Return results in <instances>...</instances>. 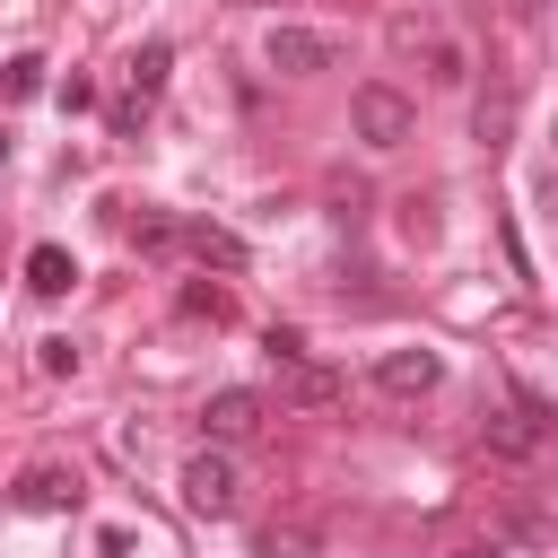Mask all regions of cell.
<instances>
[{
	"label": "cell",
	"instance_id": "1",
	"mask_svg": "<svg viewBox=\"0 0 558 558\" xmlns=\"http://www.w3.org/2000/svg\"><path fill=\"white\" fill-rule=\"evenodd\" d=\"M262 349H270L279 401H296V410H331V401H340V375H331V366H323V357H314V349H305L296 331H270Z\"/></svg>",
	"mask_w": 558,
	"mask_h": 558
},
{
	"label": "cell",
	"instance_id": "2",
	"mask_svg": "<svg viewBox=\"0 0 558 558\" xmlns=\"http://www.w3.org/2000/svg\"><path fill=\"white\" fill-rule=\"evenodd\" d=\"M349 131H357L366 148H401V140L418 131V105H410L401 87H384V78H366V87L349 96Z\"/></svg>",
	"mask_w": 558,
	"mask_h": 558
},
{
	"label": "cell",
	"instance_id": "3",
	"mask_svg": "<svg viewBox=\"0 0 558 558\" xmlns=\"http://www.w3.org/2000/svg\"><path fill=\"white\" fill-rule=\"evenodd\" d=\"M183 506H192V514H209V523H227V514L244 506V480H235V453H218V445H201V453L183 462Z\"/></svg>",
	"mask_w": 558,
	"mask_h": 558
},
{
	"label": "cell",
	"instance_id": "4",
	"mask_svg": "<svg viewBox=\"0 0 558 558\" xmlns=\"http://www.w3.org/2000/svg\"><path fill=\"white\" fill-rule=\"evenodd\" d=\"M262 61L279 78H323V70H340V35H323V26H270L262 35Z\"/></svg>",
	"mask_w": 558,
	"mask_h": 558
},
{
	"label": "cell",
	"instance_id": "5",
	"mask_svg": "<svg viewBox=\"0 0 558 558\" xmlns=\"http://www.w3.org/2000/svg\"><path fill=\"white\" fill-rule=\"evenodd\" d=\"M262 418H270V401L253 392V384H227V392H209L201 401V436L227 453V445H244V436H262Z\"/></svg>",
	"mask_w": 558,
	"mask_h": 558
},
{
	"label": "cell",
	"instance_id": "6",
	"mask_svg": "<svg viewBox=\"0 0 558 558\" xmlns=\"http://www.w3.org/2000/svg\"><path fill=\"white\" fill-rule=\"evenodd\" d=\"M436 384H445V357L436 349H384L375 357V392H392V401H418Z\"/></svg>",
	"mask_w": 558,
	"mask_h": 558
},
{
	"label": "cell",
	"instance_id": "7",
	"mask_svg": "<svg viewBox=\"0 0 558 558\" xmlns=\"http://www.w3.org/2000/svg\"><path fill=\"white\" fill-rule=\"evenodd\" d=\"M174 253H192L201 270H244V244L227 227H209V218H174Z\"/></svg>",
	"mask_w": 558,
	"mask_h": 558
},
{
	"label": "cell",
	"instance_id": "8",
	"mask_svg": "<svg viewBox=\"0 0 558 558\" xmlns=\"http://www.w3.org/2000/svg\"><path fill=\"white\" fill-rule=\"evenodd\" d=\"M17 506H26V514H61V506H78V471H61V462H35V471L17 480Z\"/></svg>",
	"mask_w": 558,
	"mask_h": 558
},
{
	"label": "cell",
	"instance_id": "9",
	"mask_svg": "<svg viewBox=\"0 0 558 558\" xmlns=\"http://www.w3.org/2000/svg\"><path fill=\"white\" fill-rule=\"evenodd\" d=\"M26 288H35V296H70V288H78V262H70L61 244H35V253H26Z\"/></svg>",
	"mask_w": 558,
	"mask_h": 558
},
{
	"label": "cell",
	"instance_id": "10",
	"mask_svg": "<svg viewBox=\"0 0 558 558\" xmlns=\"http://www.w3.org/2000/svg\"><path fill=\"white\" fill-rule=\"evenodd\" d=\"M166 70H174V44H140V52H131V105H148V96L166 87Z\"/></svg>",
	"mask_w": 558,
	"mask_h": 558
},
{
	"label": "cell",
	"instance_id": "11",
	"mask_svg": "<svg viewBox=\"0 0 558 558\" xmlns=\"http://www.w3.org/2000/svg\"><path fill=\"white\" fill-rule=\"evenodd\" d=\"M418 44H427V78H436V87H462V78H471V52H462L453 35H418Z\"/></svg>",
	"mask_w": 558,
	"mask_h": 558
},
{
	"label": "cell",
	"instance_id": "12",
	"mask_svg": "<svg viewBox=\"0 0 558 558\" xmlns=\"http://www.w3.org/2000/svg\"><path fill=\"white\" fill-rule=\"evenodd\" d=\"M506 131H514V87L480 96V148H506Z\"/></svg>",
	"mask_w": 558,
	"mask_h": 558
},
{
	"label": "cell",
	"instance_id": "13",
	"mask_svg": "<svg viewBox=\"0 0 558 558\" xmlns=\"http://www.w3.org/2000/svg\"><path fill=\"white\" fill-rule=\"evenodd\" d=\"M183 314H192V323H227V314H235V296H227L218 279H192V288H183Z\"/></svg>",
	"mask_w": 558,
	"mask_h": 558
},
{
	"label": "cell",
	"instance_id": "14",
	"mask_svg": "<svg viewBox=\"0 0 558 558\" xmlns=\"http://www.w3.org/2000/svg\"><path fill=\"white\" fill-rule=\"evenodd\" d=\"M0 96H9V105H26V96H44V61H35V52H17V61L0 70Z\"/></svg>",
	"mask_w": 558,
	"mask_h": 558
},
{
	"label": "cell",
	"instance_id": "15",
	"mask_svg": "<svg viewBox=\"0 0 558 558\" xmlns=\"http://www.w3.org/2000/svg\"><path fill=\"white\" fill-rule=\"evenodd\" d=\"M44 375H78V340L52 331V340H44Z\"/></svg>",
	"mask_w": 558,
	"mask_h": 558
},
{
	"label": "cell",
	"instance_id": "16",
	"mask_svg": "<svg viewBox=\"0 0 558 558\" xmlns=\"http://www.w3.org/2000/svg\"><path fill=\"white\" fill-rule=\"evenodd\" d=\"M61 105H70V113H87V105H96V78H78V70H70V78H61Z\"/></svg>",
	"mask_w": 558,
	"mask_h": 558
},
{
	"label": "cell",
	"instance_id": "17",
	"mask_svg": "<svg viewBox=\"0 0 558 558\" xmlns=\"http://www.w3.org/2000/svg\"><path fill=\"white\" fill-rule=\"evenodd\" d=\"M262 558H314V549H305L296 532H270V541H262Z\"/></svg>",
	"mask_w": 558,
	"mask_h": 558
},
{
	"label": "cell",
	"instance_id": "18",
	"mask_svg": "<svg viewBox=\"0 0 558 558\" xmlns=\"http://www.w3.org/2000/svg\"><path fill=\"white\" fill-rule=\"evenodd\" d=\"M445 558H506V549H497V541H453Z\"/></svg>",
	"mask_w": 558,
	"mask_h": 558
},
{
	"label": "cell",
	"instance_id": "19",
	"mask_svg": "<svg viewBox=\"0 0 558 558\" xmlns=\"http://www.w3.org/2000/svg\"><path fill=\"white\" fill-rule=\"evenodd\" d=\"M532 9H541V0H514V17H532Z\"/></svg>",
	"mask_w": 558,
	"mask_h": 558
},
{
	"label": "cell",
	"instance_id": "20",
	"mask_svg": "<svg viewBox=\"0 0 558 558\" xmlns=\"http://www.w3.org/2000/svg\"><path fill=\"white\" fill-rule=\"evenodd\" d=\"M0 166H9V131H0Z\"/></svg>",
	"mask_w": 558,
	"mask_h": 558
},
{
	"label": "cell",
	"instance_id": "21",
	"mask_svg": "<svg viewBox=\"0 0 558 558\" xmlns=\"http://www.w3.org/2000/svg\"><path fill=\"white\" fill-rule=\"evenodd\" d=\"M314 558H323V549H314Z\"/></svg>",
	"mask_w": 558,
	"mask_h": 558
}]
</instances>
